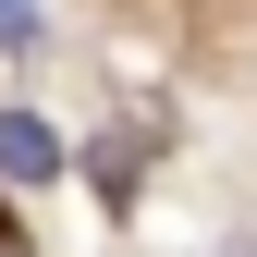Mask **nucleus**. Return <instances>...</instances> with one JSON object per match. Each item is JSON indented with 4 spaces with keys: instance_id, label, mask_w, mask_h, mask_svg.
Instances as JSON below:
<instances>
[{
    "instance_id": "nucleus-2",
    "label": "nucleus",
    "mask_w": 257,
    "mask_h": 257,
    "mask_svg": "<svg viewBox=\"0 0 257 257\" xmlns=\"http://www.w3.org/2000/svg\"><path fill=\"white\" fill-rule=\"evenodd\" d=\"M0 49H37V0H0Z\"/></svg>"
},
{
    "instance_id": "nucleus-1",
    "label": "nucleus",
    "mask_w": 257,
    "mask_h": 257,
    "mask_svg": "<svg viewBox=\"0 0 257 257\" xmlns=\"http://www.w3.org/2000/svg\"><path fill=\"white\" fill-rule=\"evenodd\" d=\"M49 172H61V135L37 110H0V184H49Z\"/></svg>"
}]
</instances>
